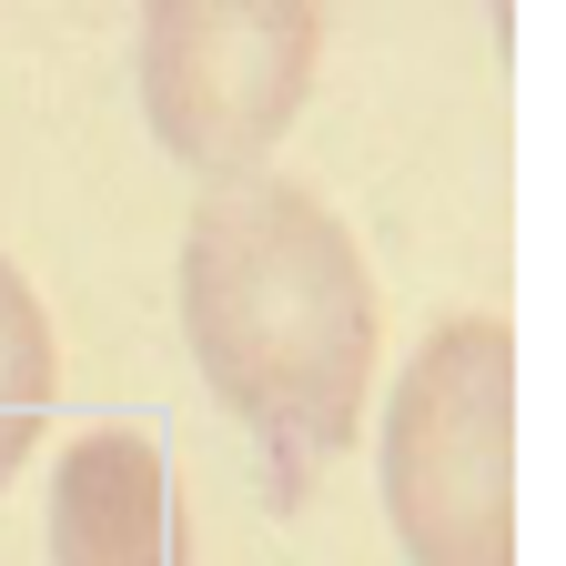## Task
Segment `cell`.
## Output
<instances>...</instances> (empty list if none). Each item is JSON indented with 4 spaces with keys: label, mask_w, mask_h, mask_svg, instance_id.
<instances>
[{
    "label": "cell",
    "mask_w": 566,
    "mask_h": 566,
    "mask_svg": "<svg viewBox=\"0 0 566 566\" xmlns=\"http://www.w3.org/2000/svg\"><path fill=\"white\" fill-rule=\"evenodd\" d=\"M51 395H61V365H51V314L21 283V263L0 253V485H11L51 424Z\"/></svg>",
    "instance_id": "obj_5"
},
{
    "label": "cell",
    "mask_w": 566,
    "mask_h": 566,
    "mask_svg": "<svg viewBox=\"0 0 566 566\" xmlns=\"http://www.w3.org/2000/svg\"><path fill=\"white\" fill-rule=\"evenodd\" d=\"M182 344L263 446V485L304 506L354 446L375 375V283L354 233L283 172L202 182L182 223Z\"/></svg>",
    "instance_id": "obj_1"
},
{
    "label": "cell",
    "mask_w": 566,
    "mask_h": 566,
    "mask_svg": "<svg viewBox=\"0 0 566 566\" xmlns=\"http://www.w3.org/2000/svg\"><path fill=\"white\" fill-rule=\"evenodd\" d=\"M314 51L324 21L304 0H163L142 11V122L172 163L233 182L263 172V153L294 132L304 92H314Z\"/></svg>",
    "instance_id": "obj_3"
},
{
    "label": "cell",
    "mask_w": 566,
    "mask_h": 566,
    "mask_svg": "<svg viewBox=\"0 0 566 566\" xmlns=\"http://www.w3.org/2000/svg\"><path fill=\"white\" fill-rule=\"evenodd\" d=\"M375 485L405 566H516V334L495 314L424 324L385 395Z\"/></svg>",
    "instance_id": "obj_2"
},
{
    "label": "cell",
    "mask_w": 566,
    "mask_h": 566,
    "mask_svg": "<svg viewBox=\"0 0 566 566\" xmlns=\"http://www.w3.org/2000/svg\"><path fill=\"white\" fill-rule=\"evenodd\" d=\"M51 566H192L172 465L142 424H92L51 465Z\"/></svg>",
    "instance_id": "obj_4"
}]
</instances>
